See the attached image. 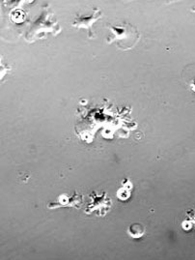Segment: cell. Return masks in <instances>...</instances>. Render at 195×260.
Returning <instances> with one entry per match:
<instances>
[{
    "mask_svg": "<svg viewBox=\"0 0 195 260\" xmlns=\"http://www.w3.org/2000/svg\"><path fill=\"white\" fill-rule=\"evenodd\" d=\"M132 182L130 181L128 178H126L124 181H122V187H120L117 190V198L121 201H126L129 199L131 195V190H132Z\"/></svg>",
    "mask_w": 195,
    "mask_h": 260,
    "instance_id": "8992f818",
    "label": "cell"
},
{
    "mask_svg": "<svg viewBox=\"0 0 195 260\" xmlns=\"http://www.w3.org/2000/svg\"><path fill=\"white\" fill-rule=\"evenodd\" d=\"M191 88H192V90L195 92V79L191 82Z\"/></svg>",
    "mask_w": 195,
    "mask_h": 260,
    "instance_id": "9c48e42d",
    "label": "cell"
},
{
    "mask_svg": "<svg viewBox=\"0 0 195 260\" xmlns=\"http://www.w3.org/2000/svg\"><path fill=\"white\" fill-rule=\"evenodd\" d=\"M101 16H102V11L100 8H94L92 10V13H90V14L77 13L74 18V21L72 22V26L75 28L86 29L87 34H88V38H94L95 35L92 31V27H93V24L98 21V19H100Z\"/></svg>",
    "mask_w": 195,
    "mask_h": 260,
    "instance_id": "277c9868",
    "label": "cell"
},
{
    "mask_svg": "<svg viewBox=\"0 0 195 260\" xmlns=\"http://www.w3.org/2000/svg\"><path fill=\"white\" fill-rule=\"evenodd\" d=\"M89 197H90V202L85 207V210H84L85 214L89 215V214L95 213L96 216L104 217L109 212L112 206L111 198L105 191L101 193L93 191L90 193Z\"/></svg>",
    "mask_w": 195,
    "mask_h": 260,
    "instance_id": "3957f363",
    "label": "cell"
},
{
    "mask_svg": "<svg viewBox=\"0 0 195 260\" xmlns=\"http://www.w3.org/2000/svg\"><path fill=\"white\" fill-rule=\"evenodd\" d=\"M61 31L59 23L50 8H45L38 19L33 23L30 29L26 32L25 40L29 43L41 39L46 33L57 35Z\"/></svg>",
    "mask_w": 195,
    "mask_h": 260,
    "instance_id": "7a4b0ae2",
    "label": "cell"
},
{
    "mask_svg": "<svg viewBox=\"0 0 195 260\" xmlns=\"http://www.w3.org/2000/svg\"><path fill=\"white\" fill-rule=\"evenodd\" d=\"M127 233H128L130 237H132L134 239H137V238H140L144 235L145 228L141 223H133L127 229Z\"/></svg>",
    "mask_w": 195,
    "mask_h": 260,
    "instance_id": "52a82bcc",
    "label": "cell"
},
{
    "mask_svg": "<svg viewBox=\"0 0 195 260\" xmlns=\"http://www.w3.org/2000/svg\"><path fill=\"white\" fill-rule=\"evenodd\" d=\"M83 202V196L75 191L72 195L63 194L59 195L56 200L49 202L47 204L48 209H56V208H61V207H69V208H76L80 209L81 204Z\"/></svg>",
    "mask_w": 195,
    "mask_h": 260,
    "instance_id": "5b68a950",
    "label": "cell"
},
{
    "mask_svg": "<svg viewBox=\"0 0 195 260\" xmlns=\"http://www.w3.org/2000/svg\"><path fill=\"white\" fill-rule=\"evenodd\" d=\"M110 30V34L106 38L108 44L114 43L116 47L120 50L127 51L132 49L140 38V33L138 29L130 24L129 22L124 21L119 25L107 24Z\"/></svg>",
    "mask_w": 195,
    "mask_h": 260,
    "instance_id": "6da1fadb",
    "label": "cell"
},
{
    "mask_svg": "<svg viewBox=\"0 0 195 260\" xmlns=\"http://www.w3.org/2000/svg\"><path fill=\"white\" fill-rule=\"evenodd\" d=\"M187 218L190 220L191 222V228L195 229V210L193 209H189L187 211Z\"/></svg>",
    "mask_w": 195,
    "mask_h": 260,
    "instance_id": "ba28073f",
    "label": "cell"
}]
</instances>
